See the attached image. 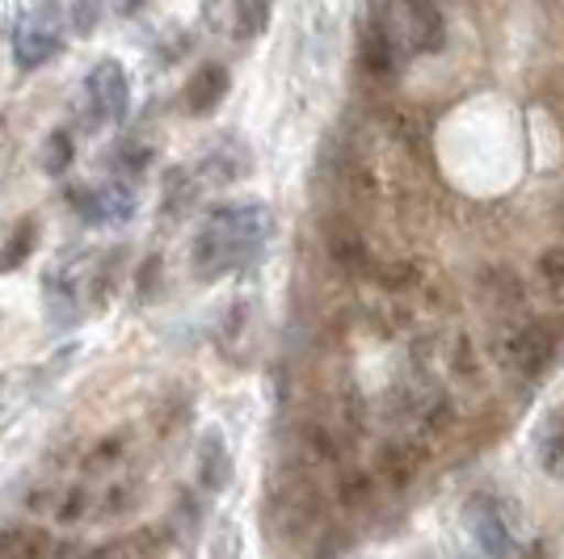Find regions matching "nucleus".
Masks as SVG:
<instances>
[{"mask_svg":"<svg viewBox=\"0 0 564 559\" xmlns=\"http://www.w3.org/2000/svg\"><path fill=\"white\" fill-rule=\"evenodd\" d=\"M274 235V210L261 198H236V202H219L207 210L203 228L194 235V278L198 282H219L245 270L249 261H258L261 249Z\"/></svg>","mask_w":564,"mask_h":559,"instance_id":"f257e3e1","label":"nucleus"},{"mask_svg":"<svg viewBox=\"0 0 564 559\" xmlns=\"http://www.w3.org/2000/svg\"><path fill=\"white\" fill-rule=\"evenodd\" d=\"M325 517V496L312 484L307 471H282L270 501H265V526H274L282 542H304Z\"/></svg>","mask_w":564,"mask_h":559,"instance_id":"f03ea898","label":"nucleus"},{"mask_svg":"<svg viewBox=\"0 0 564 559\" xmlns=\"http://www.w3.org/2000/svg\"><path fill=\"white\" fill-rule=\"evenodd\" d=\"M501 366L518 374L522 383H535L547 374L552 358H556V332L543 320H510L501 332Z\"/></svg>","mask_w":564,"mask_h":559,"instance_id":"7ed1b4c3","label":"nucleus"},{"mask_svg":"<svg viewBox=\"0 0 564 559\" xmlns=\"http://www.w3.org/2000/svg\"><path fill=\"white\" fill-rule=\"evenodd\" d=\"M64 34H68V13H64L55 0L30 9L22 18V25H18V34H13V55H18V64H22V68H43L47 59L59 55Z\"/></svg>","mask_w":564,"mask_h":559,"instance_id":"20e7f679","label":"nucleus"},{"mask_svg":"<svg viewBox=\"0 0 564 559\" xmlns=\"http://www.w3.org/2000/svg\"><path fill=\"white\" fill-rule=\"evenodd\" d=\"M85 101L94 122H122L131 106V85L118 59H97L94 72L85 76Z\"/></svg>","mask_w":564,"mask_h":559,"instance_id":"39448f33","label":"nucleus"},{"mask_svg":"<svg viewBox=\"0 0 564 559\" xmlns=\"http://www.w3.org/2000/svg\"><path fill=\"white\" fill-rule=\"evenodd\" d=\"M468 522L485 559H514V526L497 496H476L468 505Z\"/></svg>","mask_w":564,"mask_h":559,"instance_id":"423d86ee","label":"nucleus"},{"mask_svg":"<svg viewBox=\"0 0 564 559\" xmlns=\"http://www.w3.org/2000/svg\"><path fill=\"white\" fill-rule=\"evenodd\" d=\"M194 480L207 496H219V492L232 484V450H228V438L219 425H207L203 438H198V454H194Z\"/></svg>","mask_w":564,"mask_h":559,"instance_id":"0eeeda50","label":"nucleus"},{"mask_svg":"<svg viewBox=\"0 0 564 559\" xmlns=\"http://www.w3.org/2000/svg\"><path fill=\"white\" fill-rule=\"evenodd\" d=\"M325 249H329V261L341 270V274H350V278L376 274L371 249H367V235L358 232L354 223H346V219H333L329 228H325Z\"/></svg>","mask_w":564,"mask_h":559,"instance_id":"6e6552de","label":"nucleus"},{"mask_svg":"<svg viewBox=\"0 0 564 559\" xmlns=\"http://www.w3.org/2000/svg\"><path fill=\"white\" fill-rule=\"evenodd\" d=\"M404 39L417 55H438L447 47V18L434 0H404Z\"/></svg>","mask_w":564,"mask_h":559,"instance_id":"1a4fd4ad","label":"nucleus"},{"mask_svg":"<svg viewBox=\"0 0 564 559\" xmlns=\"http://www.w3.org/2000/svg\"><path fill=\"white\" fill-rule=\"evenodd\" d=\"M249 173H253V152L236 135L215 143L212 152L203 156V164H198V177L212 182V186H232V182H245Z\"/></svg>","mask_w":564,"mask_h":559,"instance_id":"9d476101","label":"nucleus"},{"mask_svg":"<svg viewBox=\"0 0 564 559\" xmlns=\"http://www.w3.org/2000/svg\"><path fill=\"white\" fill-rule=\"evenodd\" d=\"M425 463V442H383L376 459V475L388 489H409Z\"/></svg>","mask_w":564,"mask_h":559,"instance_id":"9b49d317","label":"nucleus"},{"mask_svg":"<svg viewBox=\"0 0 564 559\" xmlns=\"http://www.w3.org/2000/svg\"><path fill=\"white\" fill-rule=\"evenodd\" d=\"M228 68L224 64H203V68L194 72L186 80V94H182V101H186V114L194 118H207L219 110V101L228 97Z\"/></svg>","mask_w":564,"mask_h":559,"instance_id":"f8f14e48","label":"nucleus"},{"mask_svg":"<svg viewBox=\"0 0 564 559\" xmlns=\"http://www.w3.org/2000/svg\"><path fill=\"white\" fill-rule=\"evenodd\" d=\"M480 299L485 307L494 311V316H506V320H518L522 316V307H527V291H522V282H518L514 270H485L480 274Z\"/></svg>","mask_w":564,"mask_h":559,"instance_id":"ddd939ff","label":"nucleus"},{"mask_svg":"<svg viewBox=\"0 0 564 559\" xmlns=\"http://www.w3.org/2000/svg\"><path fill=\"white\" fill-rule=\"evenodd\" d=\"M198 198H203V177H198V168H186V164L169 168L165 198H161V215H165L169 223H182L189 210L198 207Z\"/></svg>","mask_w":564,"mask_h":559,"instance_id":"4468645a","label":"nucleus"},{"mask_svg":"<svg viewBox=\"0 0 564 559\" xmlns=\"http://www.w3.org/2000/svg\"><path fill=\"white\" fill-rule=\"evenodd\" d=\"M358 64L371 80H388L397 72V47H392V34L383 22H367L362 43H358Z\"/></svg>","mask_w":564,"mask_h":559,"instance_id":"2eb2a0df","label":"nucleus"},{"mask_svg":"<svg viewBox=\"0 0 564 559\" xmlns=\"http://www.w3.org/2000/svg\"><path fill=\"white\" fill-rule=\"evenodd\" d=\"M535 454H540L543 475L564 480V408H552L543 417L540 434H535Z\"/></svg>","mask_w":564,"mask_h":559,"instance_id":"dca6fc26","label":"nucleus"},{"mask_svg":"<svg viewBox=\"0 0 564 559\" xmlns=\"http://www.w3.org/2000/svg\"><path fill=\"white\" fill-rule=\"evenodd\" d=\"M51 535L39 526H4L0 530V559H47Z\"/></svg>","mask_w":564,"mask_h":559,"instance_id":"f3484780","label":"nucleus"},{"mask_svg":"<svg viewBox=\"0 0 564 559\" xmlns=\"http://www.w3.org/2000/svg\"><path fill=\"white\" fill-rule=\"evenodd\" d=\"M135 215V189L127 177L97 186V223H127Z\"/></svg>","mask_w":564,"mask_h":559,"instance_id":"a211bd4d","label":"nucleus"},{"mask_svg":"<svg viewBox=\"0 0 564 559\" xmlns=\"http://www.w3.org/2000/svg\"><path fill=\"white\" fill-rule=\"evenodd\" d=\"M376 282L388 295H413V291H422L425 270H422V261H413V256H397V261L376 265Z\"/></svg>","mask_w":564,"mask_h":559,"instance_id":"6ab92c4d","label":"nucleus"},{"mask_svg":"<svg viewBox=\"0 0 564 559\" xmlns=\"http://www.w3.org/2000/svg\"><path fill=\"white\" fill-rule=\"evenodd\" d=\"M270 18H274V0H232V34L240 43L261 39Z\"/></svg>","mask_w":564,"mask_h":559,"instance_id":"aec40b11","label":"nucleus"},{"mask_svg":"<svg viewBox=\"0 0 564 559\" xmlns=\"http://www.w3.org/2000/svg\"><path fill=\"white\" fill-rule=\"evenodd\" d=\"M304 446L316 463H341V450H346L341 425H337V420H307Z\"/></svg>","mask_w":564,"mask_h":559,"instance_id":"412c9836","label":"nucleus"},{"mask_svg":"<svg viewBox=\"0 0 564 559\" xmlns=\"http://www.w3.org/2000/svg\"><path fill=\"white\" fill-rule=\"evenodd\" d=\"M34 244H39V223L34 219H22L9 240H4V249H0V274H13V270H22L30 253H34Z\"/></svg>","mask_w":564,"mask_h":559,"instance_id":"4be33fe9","label":"nucleus"},{"mask_svg":"<svg viewBox=\"0 0 564 559\" xmlns=\"http://www.w3.org/2000/svg\"><path fill=\"white\" fill-rule=\"evenodd\" d=\"M337 501L346 505V509H371V501H376V475L371 471H341V480H337Z\"/></svg>","mask_w":564,"mask_h":559,"instance_id":"5701e85b","label":"nucleus"},{"mask_svg":"<svg viewBox=\"0 0 564 559\" xmlns=\"http://www.w3.org/2000/svg\"><path fill=\"white\" fill-rule=\"evenodd\" d=\"M140 505V489L135 480H118V484H106L101 501H97V517H122Z\"/></svg>","mask_w":564,"mask_h":559,"instance_id":"b1692460","label":"nucleus"},{"mask_svg":"<svg viewBox=\"0 0 564 559\" xmlns=\"http://www.w3.org/2000/svg\"><path fill=\"white\" fill-rule=\"evenodd\" d=\"M337 425H341V434H350V438H362V429H367V404H362V392L358 387H346L341 399H337Z\"/></svg>","mask_w":564,"mask_h":559,"instance_id":"393cba45","label":"nucleus"},{"mask_svg":"<svg viewBox=\"0 0 564 559\" xmlns=\"http://www.w3.org/2000/svg\"><path fill=\"white\" fill-rule=\"evenodd\" d=\"M122 454H127V434H110V438L94 442V450L85 454V471L101 475V471H110L115 463H122Z\"/></svg>","mask_w":564,"mask_h":559,"instance_id":"a878e982","label":"nucleus"},{"mask_svg":"<svg viewBox=\"0 0 564 559\" xmlns=\"http://www.w3.org/2000/svg\"><path fill=\"white\" fill-rule=\"evenodd\" d=\"M68 30H76L80 39H89L97 25H101V18H106V0H68Z\"/></svg>","mask_w":564,"mask_h":559,"instance_id":"bb28decb","label":"nucleus"},{"mask_svg":"<svg viewBox=\"0 0 564 559\" xmlns=\"http://www.w3.org/2000/svg\"><path fill=\"white\" fill-rule=\"evenodd\" d=\"M72 156H76V147H72V135L59 127V131H51L47 135V147H43V168H47L51 177H64L68 173Z\"/></svg>","mask_w":564,"mask_h":559,"instance_id":"cd10ccee","label":"nucleus"},{"mask_svg":"<svg viewBox=\"0 0 564 559\" xmlns=\"http://www.w3.org/2000/svg\"><path fill=\"white\" fill-rule=\"evenodd\" d=\"M535 274H540V282L547 286V295H561L564 299V244L543 249L540 261H535Z\"/></svg>","mask_w":564,"mask_h":559,"instance_id":"c85d7f7f","label":"nucleus"},{"mask_svg":"<svg viewBox=\"0 0 564 559\" xmlns=\"http://www.w3.org/2000/svg\"><path fill=\"white\" fill-rule=\"evenodd\" d=\"M152 164V147L148 143H131V140H122L118 143V152H115V168L131 182V177H143V168Z\"/></svg>","mask_w":564,"mask_h":559,"instance_id":"c756f323","label":"nucleus"},{"mask_svg":"<svg viewBox=\"0 0 564 559\" xmlns=\"http://www.w3.org/2000/svg\"><path fill=\"white\" fill-rule=\"evenodd\" d=\"M451 371L459 374L464 383H480V358H476V346H471L468 332H459L455 346H451Z\"/></svg>","mask_w":564,"mask_h":559,"instance_id":"7c9ffc66","label":"nucleus"},{"mask_svg":"<svg viewBox=\"0 0 564 559\" xmlns=\"http://www.w3.org/2000/svg\"><path fill=\"white\" fill-rule=\"evenodd\" d=\"M240 551H245V535L232 517H224L212 535V559H240Z\"/></svg>","mask_w":564,"mask_h":559,"instance_id":"2f4dec72","label":"nucleus"},{"mask_svg":"<svg viewBox=\"0 0 564 559\" xmlns=\"http://www.w3.org/2000/svg\"><path fill=\"white\" fill-rule=\"evenodd\" d=\"M85 509H89V492L76 484L72 492H64V496H59L55 517H59V522H80V517H85Z\"/></svg>","mask_w":564,"mask_h":559,"instance_id":"473e14b6","label":"nucleus"},{"mask_svg":"<svg viewBox=\"0 0 564 559\" xmlns=\"http://www.w3.org/2000/svg\"><path fill=\"white\" fill-rule=\"evenodd\" d=\"M245 325H249V304L240 299V304L228 307V316H224V328H219V346L228 350L232 346V337H240L245 332Z\"/></svg>","mask_w":564,"mask_h":559,"instance_id":"72a5a7b5","label":"nucleus"},{"mask_svg":"<svg viewBox=\"0 0 564 559\" xmlns=\"http://www.w3.org/2000/svg\"><path fill=\"white\" fill-rule=\"evenodd\" d=\"M156 278H161V256H148L143 270L135 274V282H140L135 295H140V299H152V295H156Z\"/></svg>","mask_w":564,"mask_h":559,"instance_id":"f704fd0d","label":"nucleus"},{"mask_svg":"<svg viewBox=\"0 0 564 559\" xmlns=\"http://www.w3.org/2000/svg\"><path fill=\"white\" fill-rule=\"evenodd\" d=\"M51 559H85V556H80V547H76V542H59Z\"/></svg>","mask_w":564,"mask_h":559,"instance_id":"c9c22d12","label":"nucleus"},{"mask_svg":"<svg viewBox=\"0 0 564 559\" xmlns=\"http://www.w3.org/2000/svg\"><path fill=\"white\" fill-rule=\"evenodd\" d=\"M143 4H148V0H118L122 13H135V9H143Z\"/></svg>","mask_w":564,"mask_h":559,"instance_id":"e433bc0d","label":"nucleus"},{"mask_svg":"<svg viewBox=\"0 0 564 559\" xmlns=\"http://www.w3.org/2000/svg\"><path fill=\"white\" fill-rule=\"evenodd\" d=\"M4 404H9V383L0 379V413H4Z\"/></svg>","mask_w":564,"mask_h":559,"instance_id":"4c0bfd02","label":"nucleus"},{"mask_svg":"<svg viewBox=\"0 0 564 559\" xmlns=\"http://www.w3.org/2000/svg\"><path fill=\"white\" fill-rule=\"evenodd\" d=\"M561 228H564V210H561Z\"/></svg>","mask_w":564,"mask_h":559,"instance_id":"58836bf2","label":"nucleus"}]
</instances>
